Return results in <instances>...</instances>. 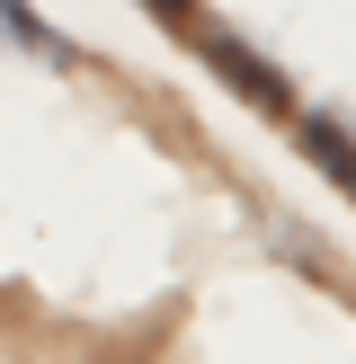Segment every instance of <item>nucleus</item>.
Segmentation results:
<instances>
[{"mask_svg":"<svg viewBox=\"0 0 356 364\" xmlns=\"http://www.w3.org/2000/svg\"><path fill=\"white\" fill-rule=\"evenodd\" d=\"M205 63L223 71V89L241 107H258V116H285V71L267 63V53H249L241 36H205Z\"/></svg>","mask_w":356,"mask_h":364,"instance_id":"1","label":"nucleus"},{"mask_svg":"<svg viewBox=\"0 0 356 364\" xmlns=\"http://www.w3.org/2000/svg\"><path fill=\"white\" fill-rule=\"evenodd\" d=\"M303 160H312L320 178H338V187L356 196V134H347V124H330V116H312V124H303Z\"/></svg>","mask_w":356,"mask_h":364,"instance_id":"3","label":"nucleus"},{"mask_svg":"<svg viewBox=\"0 0 356 364\" xmlns=\"http://www.w3.org/2000/svg\"><path fill=\"white\" fill-rule=\"evenodd\" d=\"M0 45H9V53H27V63H71V45H63V36H53L36 9H27V0H0Z\"/></svg>","mask_w":356,"mask_h":364,"instance_id":"2","label":"nucleus"},{"mask_svg":"<svg viewBox=\"0 0 356 364\" xmlns=\"http://www.w3.org/2000/svg\"><path fill=\"white\" fill-rule=\"evenodd\" d=\"M142 9H152V18H169V27H178V18H196V0H142Z\"/></svg>","mask_w":356,"mask_h":364,"instance_id":"4","label":"nucleus"}]
</instances>
